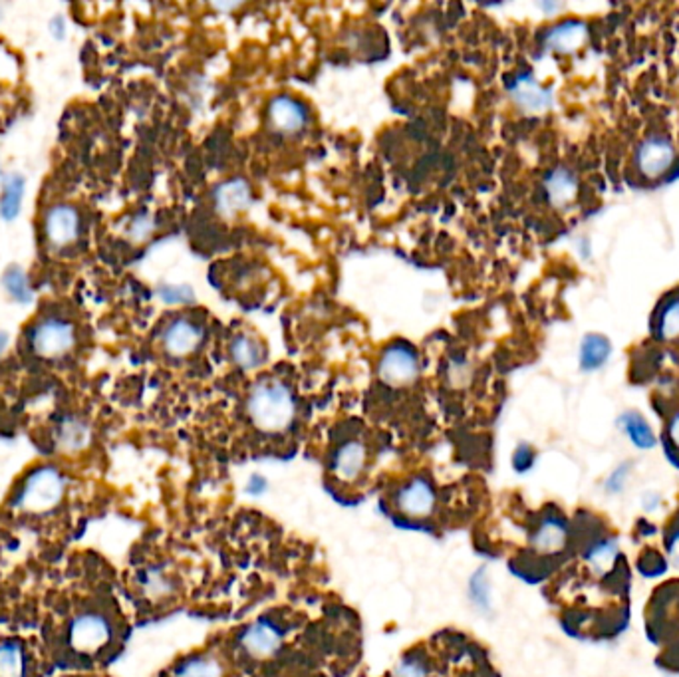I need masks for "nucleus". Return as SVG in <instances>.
<instances>
[{
  "label": "nucleus",
  "instance_id": "nucleus-1",
  "mask_svg": "<svg viewBox=\"0 0 679 677\" xmlns=\"http://www.w3.org/2000/svg\"><path fill=\"white\" fill-rule=\"evenodd\" d=\"M294 411L291 389L279 382L259 384L249 397V416L260 431H284L292 423Z\"/></svg>",
  "mask_w": 679,
  "mask_h": 677
},
{
  "label": "nucleus",
  "instance_id": "nucleus-2",
  "mask_svg": "<svg viewBox=\"0 0 679 677\" xmlns=\"http://www.w3.org/2000/svg\"><path fill=\"white\" fill-rule=\"evenodd\" d=\"M66 477L56 467H38L25 479L16 495V509L25 514H44L58 507L66 495Z\"/></svg>",
  "mask_w": 679,
  "mask_h": 677
},
{
  "label": "nucleus",
  "instance_id": "nucleus-3",
  "mask_svg": "<svg viewBox=\"0 0 679 677\" xmlns=\"http://www.w3.org/2000/svg\"><path fill=\"white\" fill-rule=\"evenodd\" d=\"M76 326L66 318H44L30 332V348L44 360H58L76 346Z\"/></svg>",
  "mask_w": 679,
  "mask_h": 677
},
{
  "label": "nucleus",
  "instance_id": "nucleus-4",
  "mask_svg": "<svg viewBox=\"0 0 679 677\" xmlns=\"http://www.w3.org/2000/svg\"><path fill=\"white\" fill-rule=\"evenodd\" d=\"M111 638V624L101 612L78 614L68 626V641L80 653H98Z\"/></svg>",
  "mask_w": 679,
  "mask_h": 677
},
{
  "label": "nucleus",
  "instance_id": "nucleus-5",
  "mask_svg": "<svg viewBox=\"0 0 679 677\" xmlns=\"http://www.w3.org/2000/svg\"><path fill=\"white\" fill-rule=\"evenodd\" d=\"M80 213L72 205H54L44 217V235L48 243L64 249L74 245L80 237Z\"/></svg>",
  "mask_w": 679,
  "mask_h": 677
},
{
  "label": "nucleus",
  "instance_id": "nucleus-6",
  "mask_svg": "<svg viewBox=\"0 0 679 677\" xmlns=\"http://www.w3.org/2000/svg\"><path fill=\"white\" fill-rule=\"evenodd\" d=\"M377 372L382 382H386L387 386H406L416 380L419 372L418 355L406 346H391L384 352L382 360H379Z\"/></svg>",
  "mask_w": 679,
  "mask_h": 677
},
{
  "label": "nucleus",
  "instance_id": "nucleus-7",
  "mask_svg": "<svg viewBox=\"0 0 679 677\" xmlns=\"http://www.w3.org/2000/svg\"><path fill=\"white\" fill-rule=\"evenodd\" d=\"M675 162V147L670 140L665 137L653 135L650 140L640 143L638 153H636V164L638 169L646 177H660L667 169H670Z\"/></svg>",
  "mask_w": 679,
  "mask_h": 677
},
{
  "label": "nucleus",
  "instance_id": "nucleus-8",
  "mask_svg": "<svg viewBox=\"0 0 679 677\" xmlns=\"http://www.w3.org/2000/svg\"><path fill=\"white\" fill-rule=\"evenodd\" d=\"M570 529L560 514H546L540 519L531 538V546L538 555H557L568 545Z\"/></svg>",
  "mask_w": 679,
  "mask_h": 677
},
{
  "label": "nucleus",
  "instance_id": "nucleus-9",
  "mask_svg": "<svg viewBox=\"0 0 679 677\" xmlns=\"http://www.w3.org/2000/svg\"><path fill=\"white\" fill-rule=\"evenodd\" d=\"M240 646L249 653L250 658L264 660L272 656V653L281 646V632L269 622H259L250 626L240 638Z\"/></svg>",
  "mask_w": 679,
  "mask_h": 677
},
{
  "label": "nucleus",
  "instance_id": "nucleus-10",
  "mask_svg": "<svg viewBox=\"0 0 679 677\" xmlns=\"http://www.w3.org/2000/svg\"><path fill=\"white\" fill-rule=\"evenodd\" d=\"M398 504L409 516H428L435 509V492L428 481L416 479L399 491Z\"/></svg>",
  "mask_w": 679,
  "mask_h": 677
},
{
  "label": "nucleus",
  "instance_id": "nucleus-11",
  "mask_svg": "<svg viewBox=\"0 0 679 677\" xmlns=\"http://www.w3.org/2000/svg\"><path fill=\"white\" fill-rule=\"evenodd\" d=\"M586 40H589V26L580 20H567L546 32L545 44L546 48L555 52L570 54L574 50H578Z\"/></svg>",
  "mask_w": 679,
  "mask_h": 677
},
{
  "label": "nucleus",
  "instance_id": "nucleus-12",
  "mask_svg": "<svg viewBox=\"0 0 679 677\" xmlns=\"http://www.w3.org/2000/svg\"><path fill=\"white\" fill-rule=\"evenodd\" d=\"M215 205L217 211L221 213L225 219H231L237 213L250 205V187L243 179H231L218 185L215 191Z\"/></svg>",
  "mask_w": 679,
  "mask_h": 677
},
{
  "label": "nucleus",
  "instance_id": "nucleus-13",
  "mask_svg": "<svg viewBox=\"0 0 679 677\" xmlns=\"http://www.w3.org/2000/svg\"><path fill=\"white\" fill-rule=\"evenodd\" d=\"M269 116L272 125L282 133H294L304 125L306 122V111L296 100L289 96L274 98L271 101Z\"/></svg>",
  "mask_w": 679,
  "mask_h": 677
},
{
  "label": "nucleus",
  "instance_id": "nucleus-14",
  "mask_svg": "<svg viewBox=\"0 0 679 677\" xmlns=\"http://www.w3.org/2000/svg\"><path fill=\"white\" fill-rule=\"evenodd\" d=\"M203 340V330L199 326H195L189 320H177V323L171 324L165 330L164 344L165 350L171 355H187L193 350H197V346Z\"/></svg>",
  "mask_w": 679,
  "mask_h": 677
},
{
  "label": "nucleus",
  "instance_id": "nucleus-15",
  "mask_svg": "<svg viewBox=\"0 0 679 677\" xmlns=\"http://www.w3.org/2000/svg\"><path fill=\"white\" fill-rule=\"evenodd\" d=\"M511 91L515 101L528 113L546 111L552 106V94L543 86H538L533 76H521L519 79H515Z\"/></svg>",
  "mask_w": 679,
  "mask_h": 677
},
{
  "label": "nucleus",
  "instance_id": "nucleus-16",
  "mask_svg": "<svg viewBox=\"0 0 679 677\" xmlns=\"http://www.w3.org/2000/svg\"><path fill=\"white\" fill-rule=\"evenodd\" d=\"M366 459L367 451L360 441L344 443L338 453L334 455V473L342 481H355L364 473Z\"/></svg>",
  "mask_w": 679,
  "mask_h": 677
},
{
  "label": "nucleus",
  "instance_id": "nucleus-17",
  "mask_svg": "<svg viewBox=\"0 0 679 677\" xmlns=\"http://www.w3.org/2000/svg\"><path fill=\"white\" fill-rule=\"evenodd\" d=\"M90 443V428L84 419L66 418L56 429V445L60 451L76 453Z\"/></svg>",
  "mask_w": 679,
  "mask_h": 677
},
{
  "label": "nucleus",
  "instance_id": "nucleus-18",
  "mask_svg": "<svg viewBox=\"0 0 679 677\" xmlns=\"http://www.w3.org/2000/svg\"><path fill=\"white\" fill-rule=\"evenodd\" d=\"M546 195L552 205L564 206L577 199L578 195V179L568 169H555L546 177Z\"/></svg>",
  "mask_w": 679,
  "mask_h": 677
},
{
  "label": "nucleus",
  "instance_id": "nucleus-19",
  "mask_svg": "<svg viewBox=\"0 0 679 677\" xmlns=\"http://www.w3.org/2000/svg\"><path fill=\"white\" fill-rule=\"evenodd\" d=\"M28 653L18 641L0 644V677H28Z\"/></svg>",
  "mask_w": 679,
  "mask_h": 677
},
{
  "label": "nucleus",
  "instance_id": "nucleus-20",
  "mask_svg": "<svg viewBox=\"0 0 679 677\" xmlns=\"http://www.w3.org/2000/svg\"><path fill=\"white\" fill-rule=\"evenodd\" d=\"M25 177L18 174L6 177L3 193H0V217L5 221H15L20 215L22 199H25Z\"/></svg>",
  "mask_w": 679,
  "mask_h": 677
},
{
  "label": "nucleus",
  "instance_id": "nucleus-21",
  "mask_svg": "<svg viewBox=\"0 0 679 677\" xmlns=\"http://www.w3.org/2000/svg\"><path fill=\"white\" fill-rule=\"evenodd\" d=\"M620 426L628 435V439L634 443L638 450H652V447L655 445V435L652 428L648 426V421L643 419L640 413H634V411L624 413V416L620 418Z\"/></svg>",
  "mask_w": 679,
  "mask_h": 677
},
{
  "label": "nucleus",
  "instance_id": "nucleus-22",
  "mask_svg": "<svg viewBox=\"0 0 679 677\" xmlns=\"http://www.w3.org/2000/svg\"><path fill=\"white\" fill-rule=\"evenodd\" d=\"M618 558V545L612 541V538H600L596 541L589 555H586V562H589L590 570L594 575H606L614 568V562Z\"/></svg>",
  "mask_w": 679,
  "mask_h": 677
},
{
  "label": "nucleus",
  "instance_id": "nucleus-23",
  "mask_svg": "<svg viewBox=\"0 0 679 677\" xmlns=\"http://www.w3.org/2000/svg\"><path fill=\"white\" fill-rule=\"evenodd\" d=\"M610 355V342L604 336L590 334L580 344V365L584 370H598Z\"/></svg>",
  "mask_w": 679,
  "mask_h": 677
},
{
  "label": "nucleus",
  "instance_id": "nucleus-24",
  "mask_svg": "<svg viewBox=\"0 0 679 677\" xmlns=\"http://www.w3.org/2000/svg\"><path fill=\"white\" fill-rule=\"evenodd\" d=\"M142 590L152 600H161L167 598V596L174 592V580L167 575L164 568H147L142 572Z\"/></svg>",
  "mask_w": 679,
  "mask_h": 677
},
{
  "label": "nucleus",
  "instance_id": "nucleus-25",
  "mask_svg": "<svg viewBox=\"0 0 679 677\" xmlns=\"http://www.w3.org/2000/svg\"><path fill=\"white\" fill-rule=\"evenodd\" d=\"M3 286H5V291L8 292V296L13 298V301H16L18 304L32 302L34 294H32V289H30V282H28L27 272L22 270L20 267H10L3 274Z\"/></svg>",
  "mask_w": 679,
  "mask_h": 677
},
{
  "label": "nucleus",
  "instance_id": "nucleus-26",
  "mask_svg": "<svg viewBox=\"0 0 679 677\" xmlns=\"http://www.w3.org/2000/svg\"><path fill=\"white\" fill-rule=\"evenodd\" d=\"M231 354H233V360L240 365V368H245V370L257 368V365H260V362L264 360V354H262L259 344L255 340L245 338V336H239L233 342Z\"/></svg>",
  "mask_w": 679,
  "mask_h": 677
},
{
  "label": "nucleus",
  "instance_id": "nucleus-27",
  "mask_svg": "<svg viewBox=\"0 0 679 677\" xmlns=\"http://www.w3.org/2000/svg\"><path fill=\"white\" fill-rule=\"evenodd\" d=\"M174 677H223V672L215 660L193 658L183 661Z\"/></svg>",
  "mask_w": 679,
  "mask_h": 677
},
{
  "label": "nucleus",
  "instance_id": "nucleus-28",
  "mask_svg": "<svg viewBox=\"0 0 679 677\" xmlns=\"http://www.w3.org/2000/svg\"><path fill=\"white\" fill-rule=\"evenodd\" d=\"M658 334L663 340L679 338V298L663 308L658 323Z\"/></svg>",
  "mask_w": 679,
  "mask_h": 677
},
{
  "label": "nucleus",
  "instance_id": "nucleus-29",
  "mask_svg": "<svg viewBox=\"0 0 679 677\" xmlns=\"http://www.w3.org/2000/svg\"><path fill=\"white\" fill-rule=\"evenodd\" d=\"M157 294L165 304H187L193 301V291L189 289V286L167 284V286H161Z\"/></svg>",
  "mask_w": 679,
  "mask_h": 677
},
{
  "label": "nucleus",
  "instance_id": "nucleus-30",
  "mask_svg": "<svg viewBox=\"0 0 679 677\" xmlns=\"http://www.w3.org/2000/svg\"><path fill=\"white\" fill-rule=\"evenodd\" d=\"M628 475H630L628 465H620V467H616L614 471H612V475H610V477L606 479L604 489H606L608 495H620V492L624 491V487H626V479H628Z\"/></svg>",
  "mask_w": 679,
  "mask_h": 677
},
{
  "label": "nucleus",
  "instance_id": "nucleus-31",
  "mask_svg": "<svg viewBox=\"0 0 679 677\" xmlns=\"http://www.w3.org/2000/svg\"><path fill=\"white\" fill-rule=\"evenodd\" d=\"M394 677H428V670H425L423 661L408 658L398 663Z\"/></svg>",
  "mask_w": 679,
  "mask_h": 677
},
{
  "label": "nucleus",
  "instance_id": "nucleus-32",
  "mask_svg": "<svg viewBox=\"0 0 679 677\" xmlns=\"http://www.w3.org/2000/svg\"><path fill=\"white\" fill-rule=\"evenodd\" d=\"M533 459H535V455H533V451H531V447L521 445L519 450H516L515 459H513V461H515V467H516V471H526V469L533 465Z\"/></svg>",
  "mask_w": 679,
  "mask_h": 677
},
{
  "label": "nucleus",
  "instance_id": "nucleus-33",
  "mask_svg": "<svg viewBox=\"0 0 679 677\" xmlns=\"http://www.w3.org/2000/svg\"><path fill=\"white\" fill-rule=\"evenodd\" d=\"M667 558H670L672 565L679 570V529H675L674 533H670V536H667Z\"/></svg>",
  "mask_w": 679,
  "mask_h": 677
},
{
  "label": "nucleus",
  "instance_id": "nucleus-34",
  "mask_svg": "<svg viewBox=\"0 0 679 677\" xmlns=\"http://www.w3.org/2000/svg\"><path fill=\"white\" fill-rule=\"evenodd\" d=\"M152 221H149V217H145V215H142V217H137V219H135V223H133V227H132V235L137 238V240H142V238H145L149 233H152Z\"/></svg>",
  "mask_w": 679,
  "mask_h": 677
},
{
  "label": "nucleus",
  "instance_id": "nucleus-35",
  "mask_svg": "<svg viewBox=\"0 0 679 677\" xmlns=\"http://www.w3.org/2000/svg\"><path fill=\"white\" fill-rule=\"evenodd\" d=\"M667 438L679 450V413L670 419V426H667Z\"/></svg>",
  "mask_w": 679,
  "mask_h": 677
},
{
  "label": "nucleus",
  "instance_id": "nucleus-36",
  "mask_svg": "<svg viewBox=\"0 0 679 677\" xmlns=\"http://www.w3.org/2000/svg\"><path fill=\"white\" fill-rule=\"evenodd\" d=\"M6 344H8V336L5 334V332H0V354H3V352H5Z\"/></svg>",
  "mask_w": 679,
  "mask_h": 677
}]
</instances>
